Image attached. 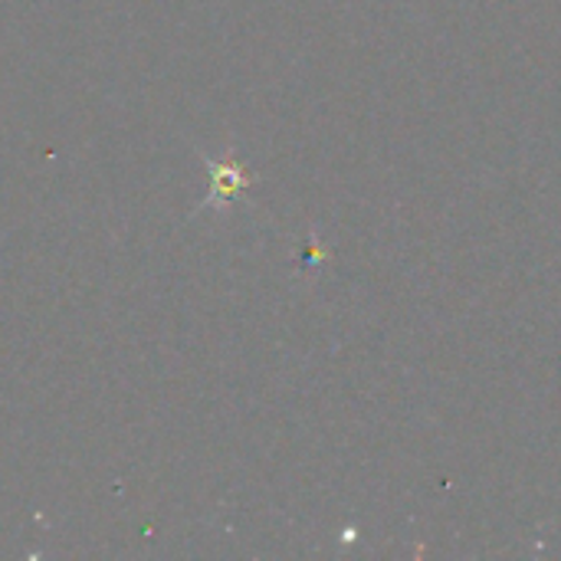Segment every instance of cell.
<instances>
[{"instance_id": "6da1fadb", "label": "cell", "mask_w": 561, "mask_h": 561, "mask_svg": "<svg viewBox=\"0 0 561 561\" xmlns=\"http://www.w3.org/2000/svg\"><path fill=\"white\" fill-rule=\"evenodd\" d=\"M247 174H243V168L240 164H233V161H227V164H210V197H207V204L210 201H227V197H233L240 187H247Z\"/></svg>"}]
</instances>
